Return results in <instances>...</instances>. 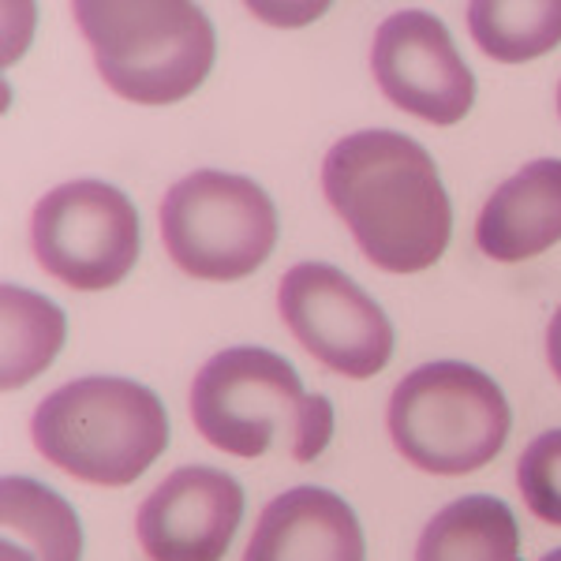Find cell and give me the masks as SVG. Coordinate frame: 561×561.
<instances>
[{
  "mask_svg": "<svg viewBox=\"0 0 561 561\" xmlns=\"http://www.w3.org/2000/svg\"><path fill=\"white\" fill-rule=\"evenodd\" d=\"M415 561H520V524L494 494H468L423 528Z\"/></svg>",
  "mask_w": 561,
  "mask_h": 561,
  "instance_id": "4fadbf2b",
  "label": "cell"
},
{
  "mask_svg": "<svg viewBox=\"0 0 561 561\" xmlns=\"http://www.w3.org/2000/svg\"><path fill=\"white\" fill-rule=\"evenodd\" d=\"M243 561H367V542L345 497L293 486L262 510Z\"/></svg>",
  "mask_w": 561,
  "mask_h": 561,
  "instance_id": "8fae6325",
  "label": "cell"
},
{
  "mask_svg": "<svg viewBox=\"0 0 561 561\" xmlns=\"http://www.w3.org/2000/svg\"><path fill=\"white\" fill-rule=\"evenodd\" d=\"M243 486L221 468H180L139 505V542L150 561H221L243 520Z\"/></svg>",
  "mask_w": 561,
  "mask_h": 561,
  "instance_id": "30bf717a",
  "label": "cell"
},
{
  "mask_svg": "<svg viewBox=\"0 0 561 561\" xmlns=\"http://www.w3.org/2000/svg\"><path fill=\"white\" fill-rule=\"evenodd\" d=\"M280 319L319 364L345 378H375L393 359L397 333L345 270L330 262H300L280 277Z\"/></svg>",
  "mask_w": 561,
  "mask_h": 561,
  "instance_id": "ba28073f",
  "label": "cell"
},
{
  "mask_svg": "<svg viewBox=\"0 0 561 561\" xmlns=\"http://www.w3.org/2000/svg\"><path fill=\"white\" fill-rule=\"evenodd\" d=\"M547 359H550V370H554L558 382H561V307L554 311L550 330H547Z\"/></svg>",
  "mask_w": 561,
  "mask_h": 561,
  "instance_id": "ac0fdd59",
  "label": "cell"
},
{
  "mask_svg": "<svg viewBox=\"0 0 561 561\" xmlns=\"http://www.w3.org/2000/svg\"><path fill=\"white\" fill-rule=\"evenodd\" d=\"M31 243L42 270L76 293H105L139 262V210L105 180H71L34 206Z\"/></svg>",
  "mask_w": 561,
  "mask_h": 561,
  "instance_id": "52a82bcc",
  "label": "cell"
},
{
  "mask_svg": "<svg viewBox=\"0 0 561 561\" xmlns=\"http://www.w3.org/2000/svg\"><path fill=\"white\" fill-rule=\"evenodd\" d=\"M0 520L8 542L23 539L31 561H83V524L76 510L38 479L8 476L0 486Z\"/></svg>",
  "mask_w": 561,
  "mask_h": 561,
  "instance_id": "5bb4252c",
  "label": "cell"
},
{
  "mask_svg": "<svg viewBox=\"0 0 561 561\" xmlns=\"http://www.w3.org/2000/svg\"><path fill=\"white\" fill-rule=\"evenodd\" d=\"M476 243L494 262H528L561 243V158L528 161L497 184L479 210Z\"/></svg>",
  "mask_w": 561,
  "mask_h": 561,
  "instance_id": "7c38bea8",
  "label": "cell"
},
{
  "mask_svg": "<svg viewBox=\"0 0 561 561\" xmlns=\"http://www.w3.org/2000/svg\"><path fill=\"white\" fill-rule=\"evenodd\" d=\"M468 31L502 65H528L561 45V0H479L468 4Z\"/></svg>",
  "mask_w": 561,
  "mask_h": 561,
  "instance_id": "9a60e30c",
  "label": "cell"
},
{
  "mask_svg": "<svg viewBox=\"0 0 561 561\" xmlns=\"http://www.w3.org/2000/svg\"><path fill=\"white\" fill-rule=\"evenodd\" d=\"M277 206L255 180L198 169L161 198V240L184 274L240 280L274 255Z\"/></svg>",
  "mask_w": 561,
  "mask_h": 561,
  "instance_id": "8992f818",
  "label": "cell"
},
{
  "mask_svg": "<svg viewBox=\"0 0 561 561\" xmlns=\"http://www.w3.org/2000/svg\"><path fill=\"white\" fill-rule=\"evenodd\" d=\"M370 71L401 113L449 128L476 105V76L460 57L449 26L431 12H397L378 26Z\"/></svg>",
  "mask_w": 561,
  "mask_h": 561,
  "instance_id": "9c48e42d",
  "label": "cell"
},
{
  "mask_svg": "<svg viewBox=\"0 0 561 561\" xmlns=\"http://www.w3.org/2000/svg\"><path fill=\"white\" fill-rule=\"evenodd\" d=\"M192 420L232 457H262L288 442L293 460L311 465L333 438V404L304 393L296 367L270 348H225L206 359L192 386Z\"/></svg>",
  "mask_w": 561,
  "mask_h": 561,
  "instance_id": "7a4b0ae2",
  "label": "cell"
},
{
  "mask_svg": "<svg viewBox=\"0 0 561 561\" xmlns=\"http://www.w3.org/2000/svg\"><path fill=\"white\" fill-rule=\"evenodd\" d=\"M542 561H561V547H558V550H550V554L542 558Z\"/></svg>",
  "mask_w": 561,
  "mask_h": 561,
  "instance_id": "d6986e66",
  "label": "cell"
},
{
  "mask_svg": "<svg viewBox=\"0 0 561 561\" xmlns=\"http://www.w3.org/2000/svg\"><path fill=\"white\" fill-rule=\"evenodd\" d=\"M389 438L431 476H472L505 449L513 412L486 370L460 359L415 367L389 397Z\"/></svg>",
  "mask_w": 561,
  "mask_h": 561,
  "instance_id": "5b68a950",
  "label": "cell"
},
{
  "mask_svg": "<svg viewBox=\"0 0 561 561\" xmlns=\"http://www.w3.org/2000/svg\"><path fill=\"white\" fill-rule=\"evenodd\" d=\"M520 497L539 520L561 528V427L547 431L520 454Z\"/></svg>",
  "mask_w": 561,
  "mask_h": 561,
  "instance_id": "e0dca14e",
  "label": "cell"
},
{
  "mask_svg": "<svg viewBox=\"0 0 561 561\" xmlns=\"http://www.w3.org/2000/svg\"><path fill=\"white\" fill-rule=\"evenodd\" d=\"M558 113H561V87H558Z\"/></svg>",
  "mask_w": 561,
  "mask_h": 561,
  "instance_id": "ffe728a7",
  "label": "cell"
},
{
  "mask_svg": "<svg viewBox=\"0 0 561 561\" xmlns=\"http://www.w3.org/2000/svg\"><path fill=\"white\" fill-rule=\"evenodd\" d=\"M31 438L45 460L83 483L128 486L165 454L169 415L142 382L76 378L38 404Z\"/></svg>",
  "mask_w": 561,
  "mask_h": 561,
  "instance_id": "3957f363",
  "label": "cell"
},
{
  "mask_svg": "<svg viewBox=\"0 0 561 561\" xmlns=\"http://www.w3.org/2000/svg\"><path fill=\"white\" fill-rule=\"evenodd\" d=\"M108 90L135 105L184 102L206 83L217 57V34L206 12L187 0L161 4H76Z\"/></svg>",
  "mask_w": 561,
  "mask_h": 561,
  "instance_id": "277c9868",
  "label": "cell"
},
{
  "mask_svg": "<svg viewBox=\"0 0 561 561\" xmlns=\"http://www.w3.org/2000/svg\"><path fill=\"white\" fill-rule=\"evenodd\" d=\"M0 319H4V389H23L65 348L68 319L53 300L20 285H4Z\"/></svg>",
  "mask_w": 561,
  "mask_h": 561,
  "instance_id": "2e32d148",
  "label": "cell"
},
{
  "mask_svg": "<svg viewBox=\"0 0 561 561\" xmlns=\"http://www.w3.org/2000/svg\"><path fill=\"white\" fill-rule=\"evenodd\" d=\"M322 192L367 262L386 274H420L446 255L454 203L434 158L412 135H345L322 161Z\"/></svg>",
  "mask_w": 561,
  "mask_h": 561,
  "instance_id": "6da1fadb",
  "label": "cell"
}]
</instances>
